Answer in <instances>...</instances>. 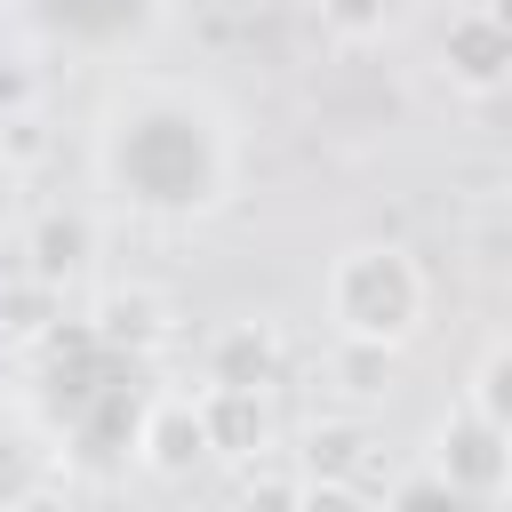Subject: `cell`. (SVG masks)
<instances>
[{
  "instance_id": "cell-1",
  "label": "cell",
  "mask_w": 512,
  "mask_h": 512,
  "mask_svg": "<svg viewBox=\"0 0 512 512\" xmlns=\"http://www.w3.org/2000/svg\"><path fill=\"white\" fill-rule=\"evenodd\" d=\"M96 184L152 224H192L216 216L240 168V136L216 96L176 88V80H136L104 96L96 112Z\"/></svg>"
},
{
  "instance_id": "cell-2",
  "label": "cell",
  "mask_w": 512,
  "mask_h": 512,
  "mask_svg": "<svg viewBox=\"0 0 512 512\" xmlns=\"http://www.w3.org/2000/svg\"><path fill=\"white\" fill-rule=\"evenodd\" d=\"M160 384H152V352L104 336L96 320H64L48 336H32V416L40 432L88 464V472H112L144 448V416H152Z\"/></svg>"
},
{
  "instance_id": "cell-3",
  "label": "cell",
  "mask_w": 512,
  "mask_h": 512,
  "mask_svg": "<svg viewBox=\"0 0 512 512\" xmlns=\"http://www.w3.org/2000/svg\"><path fill=\"white\" fill-rule=\"evenodd\" d=\"M424 304H432V280L392 240H360V248H344L328 264V320H336V336L408 344L424 328Z\"/></svg>"
},
{
  "instance_id": "cell-4",
  "label": "cell",
  "mask_w": 512,
  "mask_h": 512,
  "mask_svg": "<svg viewBox=\"0 0 512 512\" xmlns=\"http://www.w3.org/2000/svg\"><path fill=\"white\" fill-rule=\"evenodd\" d=\"M432 464L456 496H512V432L488 408H456L432 432Z\"/></svg>"
},
{
  "instance_id": "cell-5",
  "label": "cell",
  "mask_w": 512,
  "mask_h": 512,
  "mask_svg": "<svg viewBox=\"0 0 512 512\" xmlns=\"http://www.w3.org/2000/svg\"><path fill=\"white\" fill-rule=\"evenodd\" d=\"M24 16L40 24V40L104 56V48L144 40V24L160 16V0H24Z\"/></svg>"
},
{
  "instance_id": "cell-6",
  "label": "cell",
  "mask_w": 512,
  "mask_h": 512,
  "mask_svg": "<svg viewBox=\"0 0 512 512\" xmlns=\"http://www.w3.org/2000/svg\"><path fill=\"white\" fill-rule=\"evenodd\" d=\"M440 64H448V80L472 88V96L512 88V24H504L496 8H464V16L440 32Z\"/></svg>"
},
{
  "instance_id": "cell-7",
  "label": "cell",
  "mask_w": 512,
  "mask_h": 512,
  "mask_svg": "<svg viewBox=\"0 0 512 512\" xmlns=\"http://www.w3.org/2000/svg\"><path fill=\"white\" fill-rule=\"evenodd\" d=\"M280 368H288V344H280L272 320H224L208 336V384L264 392V384H280Z\"/></svg>"
},
{
  "instance_id": "cell-8",
  "label": "cell",
  "mask_w": 512,
  "mask_h": 512,
  "mask_svg": "<svg viewBox=\"0 0 512 512\" xmlns=\"http://www.w3.org/2000/svg\"><path fill=\"white\" fill-rule=\"evenodd\" d=\"M152 472H192V464H208L216 456V432H208V408L200 400H184V392H160L152 400V416H144V448H136Z\"/></svg>"
},
{
  "instance_id": "cell-9",
  "label": "cell",
  "mask_w": 512,
  "mask_h": 512,
  "mask_svg": "<svg viewBox=\"0 0 512 512\" xmlns=\"http://www.w3.org/2000/svg\"><path fill=\"white\" fill-rule=\"evenodd\" d=\"M88 264H96V224H88L80 208H48V216H32V232H24V272H32V280L64 288V280H80Z\"/></svg>"
},
{
  "instance_id": "cell-10",
  "label": "cell",
  "mask_w": 512,
  "mask_h": 512,
  "mask_svg": "<svg viewBox=\"0 0 512 512\" xmlns=\"http://www.w3.org/2000/svg\"><path fill=\"white\" fill-rule=\"evenodd\" d=\"M368 424H352V416H336V424H312L304 432V464H312V488L320 496H352V472L368 464Z\"/></svg>"
},
{
  "instance_id": "cell-11",
  "label": "cell",
  "mask_w": 512,
  "mask_h": 512,
  "mask_svg": "<svg viewBox=\"0 0 512 512\" xmlns=\"http://www.w3.org/2000/svg\"><path fill=\"white\" fill-rule=\"evenodd\" d=\"M208 408V432H216V456H256L272 440V416H264V392H240V384H208L200 392Z\"/></svg>"
},
{
  "instance_id": "cell-12",
  "label": "cell",
  "mask_w": 512,
  "mask_h": 512,
  "mask_svg": "<svg viewBox=\"0 0 512 512\" xmlns=\"http://www.w3.org/2000/svg\"><path fill=\"white\" fill-rule=\"evenodd\" d=\"M96 328H104V336H120V344H136V352H152V344L168 336V304H160V296H144V288H120V296H104V304H96Z\"/></svg>"
},
{
  "instance_id": "cell-13",
  "label": "cell",
  "mask_w": 512,
  "mask_h": 512,
  "mask_svg": "<svg viewBox=\"0 0 512 512\" xmlns=\"http://www.w3.org/2000/svg\"><path fill=\"white\" fill-rule=\"evenodd\" d=\"M408 8H416V0H320V24H328L336 40H384V32L408 24Z\"/></svg>"
},
{
  "instance_id": "cell-14",
  "label": "cell",
  "mask_w": 512,
  "mask_h": 512,
  "mask_svg": "<svg viewBox=\"0 0 512 512\" xmlns=\"http://www.w3.org/2000/svg\"><path fill=\"white\" fill-rule=\"evenodd\" d=\"M392 352H400V344H368V336H344L328 368H336V384H344L352 400H376V392L392 384Z\"/></svg>"
},
{
  "instance_id": "cell-15",
  "label": "cell",
  "mask_w": 512,
  "mask_h": 512,
  "mask_svg": "<svg viewBox=\"0 0 512 512\" xmlns=\"http://www.w3.org/2000/svg\"><path fill=\"white\" fill-rule=\"evenodd\" d=\"M472 408H488V416L512 432V336L488 344V360L472 368Z\"/></svg>"
},
{
  "instance_id": "cell-16",
  "label": "cell",
  "mask_w": 512,
  "mask_h": 512,
  "mask_svg": "<svg viewBox=\"0 0 512 512\" xmlns=\"http://www.w3.org/2000/svg\"><path fill=\"white\" fill-rule=\"evenodd\" d=\"M24 112H40V72L24 56H0V120H24Z\"/></svg>"
},
{
  "instance_id": "cell-17",
  "label": "cell",
  "mask_w": 512,
  "mask_h": 512,
  "mask_svg": "<svg viewBox=\"0 0 512 512\" xmlns=\"http://www.w3.org/2000/svg\"><path fill=\"white\" fill-rule=\"evenodd\" d=\"M0 496H32V440L0 424Z\"/></svg>"
},
{
  "instance_id": "cell-18",
  "label": "cell",
  "mask_w": 512,
  "mask_h": 512,
  "mask_svg": "<svg viewBox=\"0 0 512 512\" xmlns=\"http://www.w3.org/2000/svg\"><path fill=\"white\" fill-rule=\"evenodd\" d=\"M8 192H16V160L0 152V208H8Z\"/></svg>"
},
{
  "instance_id": "cell-19",
  "label": "cell",
  "mask_w": 512,
  "mask_h": 512,
  "mask_svg": "<svg viewBox=\"0 0 512 512\" xmlns=\"http://www.w3.org/2000/svg\"><path fill=\"white\" fill-rule=\"evenodd\" d=\"M480 8H496V16H504V24H512V0H480Z\"/></svg>"
},
{
  "instance_id": "cell-20",
  "label": "cell",
  "mask_w": 512,
  "mask_h": 512,
  "mask_svg": "<svg viewBox=\"0 0 512 512\" xmlns=\"http://www.w3.org/2000/svg\"><path fill=\"white\" fill-rule=\"evenodd\" d=\"M0 344H8V328H0Z\"/></svg>"
}]
</instances>
